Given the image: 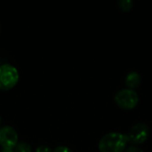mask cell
<instances>
[{
    "label": "cell",
    "instance_id": "2",
    "mask_svg": "<svg viewBox=\"0 0 152 152\" xmlns=\"http://www.w3.org/2000/svg\"><path fill=\"white\" fill-rule=\"evenodd\" d=\"M19 78V71L14 66L9 63L0 65V90L9 91L12 89L18 84Z\"/></svg>",
    "mask_w": 152,
    "mask_h": 152
},
{
    "label": "cell",
    "instance_id": "11",
    "mask_svg": "<svg viewBox=\"0 0 152 152\" xmlns=\"http://www.w3.org/2000/svg\"><path fill=\"white\" fill-rule=\"evenodd\" d=\"M125 152H143L140 148L136 147V146H131L129 148H127Z\"/></svg>",
    "mask_w": 152,
    "mask_h": 152
},
{
    "label": "cell",
    "instance_id": "10",
    "mask_svg": "<svg viewBox=\"0 0 152 152\" xmlns=\"http://www.w3.org/2000/svg\"><path fill=\"white\" fill-rule=\"evenodd\" d=\"M36 152H53L52 151L51 148L47 147V146H39L37 148Z\"/></svg>",
    "mask_w": 152,
    "mask_h": 152
},
{
    "label": "cell",
    "instance_id": "8",
    "mask_svg": "<svg viewBox=\"0 0 152 152\" xmlns=\"http://www.w3.org/2000/svg\"><path fill=\"white\" fill-rule=\"evenodd\" d=\"M14 149V152H31V146L25 142H19Z\"/></svg>",
    "mask_w": 152,
    "mask_h": 152
},
{
    "label": "cell",
    "instance_id": "5",
    "mask_svg": "<svg viewBox=\"0 0 152 152\" xmlns=\"http://www.w3.org/2000/svg\"><path fill=\"white\" fill-rule=\"evenodd\" d=\"M18 134L10 126L0 128V146L4 150H12L18 144Z\"/></svg>",
    "mask_w": 152,
    "mask_h": 152
},
{
    "label": "cell",
    "instance_id": "1",
    "mask_svg": "<svg viewBox=\"0 0 152 152\" xmlns=\"http://www.w3.org/2000/svg\"><path fill=\"white\" fill-rule=\"evenodd\" d=\"M128 143L126 134L121 133H109L99 142L100 152H124Z\"/></svg>",
    "mask_w": 152,
    "mask_h": 152
},
{
    "label": "cell",
    "instance_id": "9",
    "mask_svg": "<svg viewBox=\"0 0 152 152\" xmlns=\"http://www.w3.org/2000/svg\"><path fill=\"white\" fill-rule=\"evenodd\" d=\"M53 152H73L69 148L66 147V146H60V147H57Z\"/></svg>",
    "mask_w": 152,
    "mask_h": 152
},
{
    "label": "cell",
    "instance_id": "4",
    "mask_svg": "<svg viewBox=\"0 0 152 152\" xmlns=\"http://www.w3.org/2000/svg\"><path fill=\"white\" fill-rule=\"evenodd\" d=\"M150 135V128L144 123H138L134 125L126 134L128 142L135 145L144 143Z\"/></svg>",
    "mask_w": 152,
    "mask_h": 152
},
{
    "label": "cell",
    "instance_id": "7",
    "mask_svg": "<svg viewBox=\"0 0 152 152\" xmlns=\"http://www.w3.org/2000/svg\"><path fill=\"white\" fill-rule=\"evenodd\" d=\"M133 1L131 0H120L118 2V5L123 12H129L133 8Z\"/></svg>",
    "mask_w": 152,
    "mask_h": 152
},
{
    "label": "cell",
    "instance_id": "12",
    "mask_svg": "<svg viewBox=\"0 0 152 152\" xmlns=\"http://www.w3.org/2000/svg\"><path fill=\"white\" fill-rule=\"evenodd\" d=\"M1 152H14V151H12V150H2V151Z\"/></svg>",
    "mask_w": 152,
    "mask_h": 152
},
{
    "label": "cell",
    "instance_id": "13",
    "mask_svg": "<svg viewBox=\"0 0 152 152\" xmlns=\"http://www.w3.org/2000/svg\"><path fill=\"white\" fill-rule=\"evenodd\" d=\"M1 123H2V118H1V116H0V126H1Z\"/></svg>",
    "mask_w": 152,
    "mask_h": 152
},
{
    "label": "cell",
    "instance_id": "6",
    "mask_svg": "<svg viewBox=\"0 0 152 152\" xmlns=\"http://www.w3.org/2000/svg\"><path fill=\"white\" fill-rule=\"evenodd\" d=\"M141 81H142V79H141L140 74L135 71H132V72L128 73L127 76L126 77L125 83L128 89L134 91V89H136L140 86Z\"/></svg>",
    "mask_w": 152,
    "mask_h": 152
},
{
    "label": "cell",
    "instance_id": "3",
    "mask_svg": "<svg viewBox=\"0 0 152 152\" xmlns=\"http://www.w3.org/2000/svg\"><path fill=\"white\" fill-rule=\"evenodd\" d=\"M114 101L120 109L130 110L137 106L139 102V96L135 91L126 88L118 91L115 94Z\"/></svg>",
    "mask_w": 152,
    "mask_h": 152
}]
</instances>
